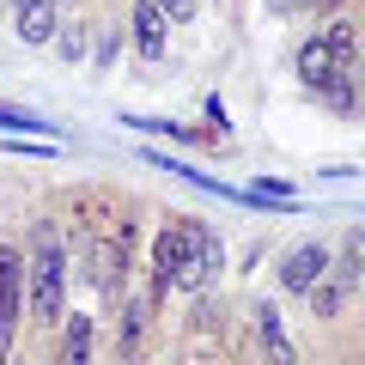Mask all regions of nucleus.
I'll list each match as a JSON object with an SVG mask.
<instances>
[{
  "label": "nucleus",
  "mask_w": 365,
  "mask_h": 365,
  "mask_svg": "<svg viewBox=\"0 0 365 365\" xmlns=\"http://www.w3.org/2000/svg\"><path fill=\"white\" fill-rule=\"evenodd\" d=\"M213 274H220V237L201 232V225H182V262H177V280H170V287L201 292Z\"/></svg>",
  "instance_id": "obj_1"
},
{
  "label": "nucleus",
  "mask_w": 365,
  "mask_h": 365,
  "mask_svg": "<svg viewBox=\"0 0 365 365\" xmlns=\"http://www.w3.org/2000/svg\"><path fill=\"white\" fill-rule=\"evenodd\" d=\"M31 274H37V323H61V299H67V262L55 244L37 250V262H31Z\"/></svg>",
  "instance_id": "obj_2"
},
{
  "label": "nucleus",
  "mask_w": 365,
  "mask_h": 365,
  "mask_svg": "<svg viewBox=\"0 0 365 365\" xmlns=\"http://www.w3.org/2000/svg\"><path fill=\"white\" fill-rule=\"evenodd\" d=\"M323 274H329V250L323 244H304V250H292V256H287L280 287H287V292H311V287H323Z\"/></svg>",
  "instance_id": "obj_3"
},
{
  "label": "nucleus",
  "mask_w": 365,
  "mask_h": 365,
  "mask_svg": "<svg viewBox=\"0 0 365 365\" xmlns=\"http://www.w3.org/2000/svg\"><path fill=\"white\" fill-rule=\"evenodd\" d=\"M177 262H182V225H165V232H158V244H153V287H146V299H153V304L170 292Z\"/></svg>",
  "instance_id": "obj_4"
},
{
  "label": "nucleus",
  "mask_w": 365,
  "mask_h": 365,
  "mask_svg": "<svg viewBox=\"0 0 365 365\" xmlns=\"http://www.w3.org/2000/svg\"><path fill=\"white\" fill-rule=\"evenodd\" d=\"M256 335H262L268 365H299V347H292V335H287V323H280L274 304H256Z\"/></svg>",
  "instance_id": "obj_5"
},
{
  "label": "nucleus",
  "mask_w": 365,
  "mask_h": 365,
  "mask_svg": "<svg viewBox=\"0 0 365 365\" xmlns=\"http://www.w3.org/2000/svg\"><path fill=\"white\" fill-rule=\"evenodd\" d=\"M335 73H347V61H341V55L329 49L323 37H311V43H304V49H299V79H304V86H311V91H323V86H329V79H335Z\"/></svg>",
  "instance_id": "obj_6"
},
{
  "label": "nucleus",
  "mask_w": 365,
  "mask_h": 365,
  "mask_svg": "<svg viewBox=\"0 0 365 365\" xmlns=\"http://www.w3.org/2000/svg\"><path fill=\"white\" fill-rule=\"evenodd\" d=\"M165 25L170 19L158 13V0H140L134 6V49H140V61H158L165 55Z\"/></svg>",
  "instance_id": "obj_7"
},
{
  "label": "nucleus",
  "mask_w": 365,
  "mask_h": 365,
  "mask_svg": "<svg viewBox=\"0 0 365 365\" xmlns=\"http://www.w3.org/2000/svg\"><path fill=\"white\" fill-rule=\"evenodd\" d=\"M55 25H61L55 0H37V6H19V43H55Z\"/></svg>",
  "instance_id": "obj_8"
},
{
  "label": "nucleus",
  "mask_w": 365,
  "mask_h": 365,
  "mask_svg": "<svg viewBox=\"0 0 365 365\" xmlns=\"http://www.w3.org/2000/svg\"><path fill=\"white\" fill-rule=\"evenodd\" d=\"M55 365H91V317H67L61 323V359Z\"/></svg>",
  "instance_id": "obj_9"
},
{
  "label": "nucleus",
  "mask_w": 365,
  "mask_h": 365,
  "mask_svg": "<svg viewBox=\"0 0 365 365\" xmlns=\"http://www.w3.org/2000/svg\"><path fill=\"white\" fill-rule=\"evenodd\" d=\"M146 317H153V299H134L128 311H122V359H134V353H140V335H146Z\"/></svg>",
  "instance_id": "obj_10"
},
{
  "label": "nucleus",
  "mask_w": 365,
  "mask_h": 365,
  "mask_svg": "<svg viewBox=\"0 0 365 365\" xmlns=\"http://www.w3.org/2000/svg\"><path fill=\"white\" fill-rule=\"evenodd\" d=\"M317 292V317H335L341 304H347V287H341V280H329V287H311Z\"/></svg>",
  "instance_id": "obj_11"
},
{
  "label": "nucleus",
  "mask_w": 365,
  "mask_h": 365,
  "mask_svg": "<svg viewBox=\"0 0 365 365\" xmlns=\"http://www.w3.org/2000/svg\"><path fill=\"white\" fill-rule=\"evenodd\" d=\"M0 128H25V134H49V122H37V116H25V110H6V104H0Z\"/></svg>",
  "instance_id": "obj_12"
},
{
  "label": "nucleus",
  "mask_w": 365,
  "mask_h": 365,
  "mask_svg": "<svg viewBox=\"0 0 365 365\" xmlns=\"http://www.w3.org/2000/svg\"><path fill=\"white\" fill-rule=\"evenodd\" d=\"M61 55H67V61L86 55V25H67V31H61Z\"/></svg>",
  "instance_id": "obj_13"
},
{
  "label": "nucleus",
  "mask_w": 365,
  "mask_h": 365,
  "mask_svg": "<svg viewBox=\"0 0 365 365\" xmlns=\"http://www.w3.org/2000/svg\"><path fill=\"white\" fill-rule=\"evenodd\" d=\"M158 13H165V19H189V13H195V0H158Z\"/></svg>",
  "instance_id": "obj_14"
},
{
  "label": "nucleus",
  "mask_w": 365,
  "mask_h": 365,
  "mask_svg": "<svg viewBox=\"0 0 365 365\" xmlns=\"http://www.w3.org/2000/svg\"><path fill=\"white\" fill-rule=\"evenodd\" d=\"M13 6H37V0H13Z\"/></svg>",
  "instance_id": "obj_15"
}]
</instances>
